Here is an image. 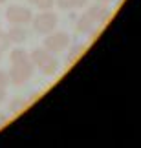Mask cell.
Instances as JSON below:
<instances>
[{"label": "cell", "mask_w": 141, "mask_h": 148, "mask_svg": "<svg viewBox=\"0 0 141 148\" xmlns=\"http://www.w3.org/2000/svg\"><path fill=\"white\" fill-rule=\"evenodd\" d=\"M6 18H8L11 24H20V26H26L33 20V13L30 8H24V5H19V4H13L6 9Z\"/></svg>", "instance_id": "cell-4"}, {"label": "cell", "mask_w": 141, "mask_h": 148, "mask_svg": "<svg viewBox=\"0 0 141 148\" xmlns=\"http://www.w3.org/2000/svg\"><path fill=\"white\" fill-rule=\"evenodd\" d=\"M108 0H97V4H106Z\"/></svg>", "instance_id": "cell-16"}, {"label": "cell", "mask_w": 141, "mask_h": 148, "mask_svg": "<svg viewBox=\"0 0 141 148\" xmlns=\"http://www.w3.org/2000/svg\"><path fill=\"white\" fill-rule=\"evenodd\" d=\"M9 84V77H8V73L0 70V88H6Z\"/></svg>", "instance_id": "cell-13"}, {"label": "cell", "mask_w": 141, "mask_h": 148, "mask_svg": "<svg viewBox=\"0 0 141 148\" xmlns=\"http://www.w3.org/2000/svg\"><path fill=\"white\" fill-rule=\"evenodd\" d=\"M8 37H9L11 42L20 44V42H24L28 38V31L20 24H13V27H9V31H8Z\"/></svg>", "instance_id": "cell-7"}, {"label": "cell", "mask_w": 141, "mask_h": 148, "mask_svg": "<svg viewBox=\"0 0 141 148\" xmlns=\"http://www.w3.org/2000/svg\"><path fill=\"white\" fill-rule=\"evenodd\" d=\"M6 101V88H0V102Z\"/></svg>", "instance_id": "cell-15"}, {"label": "cell", "mask_w": 141, "mask_h": 148, "mask_svg": "<svg viewBox=\"0 0 141 148\" xmlns=\"http://www.w3.org/2000/svg\"><path fill=\"white\" fill-rule=\"evenodd\" d=\"M0 59H2V51H0Z\"/></svg>", "instance_id": "cell-19"}, {"label": "cell", "mask_w": 141, "mask_h": 148, "mask_svg": "<svg viewBox=\"0 0 141 148\" xmlns=\"http://www.w3.org/2000/svg\"><path fill=\"white\" fill-rule=\"evenodd\" d=\"M26 104H28V102L22 97H17V99H13V101L9 102V110L13 112V113H19L20 110H24V108H26Z\"/></svg>", "instance_id": "cell-10"}, {"label": "cell", "mask_w": 141, "mask_h": 148, "mask_svg": "<svg viewBox=\"0 0 141 148\" xmlns=\"http://www.w3.org/2000/svg\"><path fill=\"white\" fill-rule=\"evenodd\" d=\"M33 27L37 33L41 35H48V33L55 31V27L59 24V16L57 13H53L52 9H41V13L37 16H33Z\"/></svg>", "instance_id": "cell-1"}, {"label": "cell", "mask_w": 141, "mask_h": 148, "mask_svg": "<svg viewBox=\"0 0 141 148\" xmlns=\"http://www.w3.org/2000/svg\"><path fill=\"white\" fill-rule=\"evenodd\" d=\"M33 70H35V66H33L31 59L26 62H19V64H11V70L8 71L9 82H13L15 86H22L31 79Z\"/></svg>", "instance_id": "cell-2"}, {"label": "cell", "mask_w": 141, "mask_h": 148, "mask_svg": "<svg viewBox=\"0 0 141 148\" xmlns=\"http://www.w3.org/2000/svg\"><path fill=\"white\" fill-rule=\"evenodd\" d=\"M11 46V40H9V37H8V33H4V31H0V51H4L6 49H9Z\"/></svg>", "instance_id": "cell-11"}, {"label": "cell", "mask_w": 141, "mask_h": 148, "mask_svg": "<svg viewBox=\"0 0 141 148\" xmlns=\"http://www.w3.org/2000/svg\"><path fill=\"white\" fill-rule=\"evenodd\" d=\"M86 4H88V0H72V8H75V9H81Z\"/></svg>", "instance_id": "cell-14"}, {"label": "cell", "mask_w": 141, "mask_h": 148, "mask_svg": "<svg viewBox=\"0 0 141 148\" xmlns=\"http://www.w3.org/2000/svg\"><path fill=\"white\" fill-rule=\"evenodd\" d=\"M28 2H30V4H33V5H35V2H37V0H28Z\"/></svg>", "instance_id": "cell-17"}, {"label": "cell", "mask_w": 141, "mask_h": 148, "mask_svg": "<svg viewBox=\"0 0 141 148\" xmlns=\"http://www.w3.org/2000/svg\"><path fill=\"white\" fill-rule=\"evenodd\" d=\"M83 53H84V46L83 44H75V46L70 49V53H68V64L70 62H75Z\"/></svg>", "instance_id": "cell-9"}, {"label": "cell", "mask_w": 141, "mask_h": 148, "mask_svg": "<svg viewBox=\"0 0 141 148\" xmlns=\"http://www.w3.org/2000/svg\"><path fill=\"white\" fill-rule=\"evenodd\" d=\"M70 46V35L66 31H52L44 38V48L50 53H61Z\"/></svg>", "instance_id": "cell-3"}, {"label": "cell", "mask_w": 141, "mask_h": 148, "mask_svg": "<svg viewBox=\"0 0 141 148\" xmlns=\"http://www.w3.org/2000/svg\"><path fill=\"white\" fill-rule=\"evenodd\" d=\"M37 68L44 73V75H55V73H57V70H59V62H57V59L53 57V53H48L41 62H39Z\"/></svg>", "instance_id": "cell-5"}, {"label": "cell", "mask_w": 141, "mask_h": 148, "mask_svg": "<svg viewBox=\"0 0 141 148\" xmlns=\"http://www.w3.org/2000/svg\"><path fill=\"white\" fill-rule=\"evenodd\" d=\"M26 60H30V53H28L26 49H22V48L11 49V53H9V62L11 64H19V62H26Z\"/></svg>", "instance_id": "cell-8"}, {"label": "cell", "mask_w": 141, "mask_h": 148, "mask_svg": "<svg viewBox=\"0 0 141 148\" xmlns=\"http://www.w3.org/2000/svg\"><path fill=\"white\" fill-rule=\"evenodd\" d=\"M95 26H97V22L94 20V16L90 15V13L81 15V18L77 20V29L81 31V33H90Z\"/></svg>", "instance_id": "cell-6"}, {"label": "cell", "mask_w": 141, "mask_h": 148, "mask_svg": "<svg viewBox=\"0 0 141 148\" xmlns=\"http://www.w3.org/2000/svg\"><path fill=\"white\" fill-rule=\"evenodd\" d=\"M0 4H6V0H0Z\"/></svg>", "instance_id": "cell-18"}, {"label": "cell", "mask_w": 141, "mask_h": 148, "mask_svg": "<svg viewBox=\"0 0 141 148\" xmlns=\"http://www.w3.org/2000/svg\"><path fill=\"white\" fill-rule=\"evenodd\" d=\"M35 5L39 9H52L53 5H55V0H37Z\"/></svg>", "instance_id": "cell-12"}]
</instances>
